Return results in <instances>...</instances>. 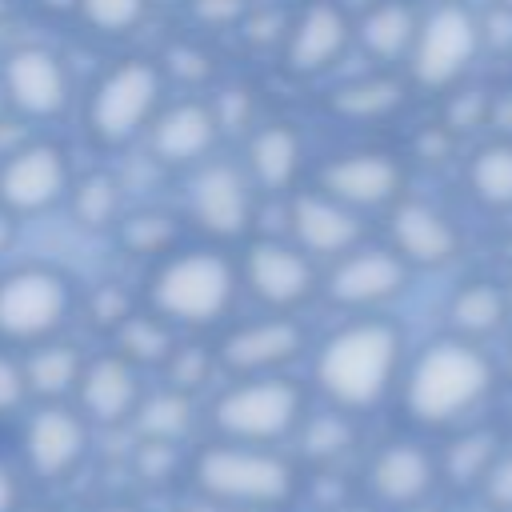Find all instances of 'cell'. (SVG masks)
Listing matches in <instances>:
<instances>
[{
    "label": "cell",
    "instance_id": "1",
    "mask_svg": "<svg viewBox=\"0 0 512 512\" xmlns=\"http://www.w3.org/2000/svg\"><path fill=\"white\" fill-rule=\"evenodd\" d=\"M400 352H404V340L396 324L376 316L352 320L320 344L312 360V380L332 408L364 412L392 392L400 376Z\"/></svg>",
    "mask_w": 512,
    "mask_h": 512
},
{
    "label": "cell",
    "instance_id": "2",
    "mask_svg": "<svg viewBox=\"0 0 512 512\" xmlns=\"http://www.w3.org/2000/svg\"><path fill=\"white\" fill-rule=\"evenodd\" d=\"M492 392V360L476 340H432L404 372V412L424 428H444L468 416Z\"/></svg>",
    "mask_w": 512,
    "mask_h": 512
},
{
    "label": "cell",
    "instance_id": "3",
    "mask_svg": "<svg viewBox=\"0 0 512 512\" xmlns=\"http://www.w3.org/2000/svg\"><path fill=\"white\" fill-rule=\"evenodd\" d=\"M240 272L216 248L168 252L148 280V308L172 328H208L220 324L236 300Z\"/></svg>",
    "mask_w": 512,
    "mask_h": 512
},
{
    "label": "cell",
    "instance_id": "4",
    "mask_svg": "<svg viewBox=\"0 0 512 512\" xmlns=\"http://www.w3.org/2000/svg\"><path fill=\"white\" fill-rule=\"evenodd\" d=\"M192 484L200 496L224 508H276L296 492V464L260 444L216 440L196 452Z\"/></svg>",
    "mask_w": 512,
    "mask_h": 512
},
{
    "label": "cell",
    "instance_id": "5",
    "mask_svg": "<svg viewBox=\"0 0 512 512\" xmlns=\"http://www.w3.org/2000/svg\"><path fill=\"white\" fill-rule=\"evenodd\" d=\"M304 420V392L284 372L272 376H236L212 400V428L220 440L272 448L288 440Z\"/></svg>",
    "mask_w": 512,
    "mask_h": 512
},
{
    "label": "cell",
    "instance_id": "6",
    "mask_svg": "<svg viewBox=\"0 0 512 512\" xmlns=\"http://www.w3.org/2000/svg\"><path fill=\"white\" fill-rule=\"evenodd\" d=\"M72 284L48 264H24L0 276V340L44 344L72 316Z\"/></svg>",
    "mask_w": 512,
    "mask_h": 512
},
{
    "label": "cell",
    "instance_id": "7",
    "mask_svg": "<svg viewBox=\"0 0 512 512\" xmlns=\"http://www.w3.org/2000/svg\"><path fill=\"white\" fill-rule=\"evenodd\" d=\"M160 96L164 76L152 60H120L88 96V132L108 148L136 140L160 112Z\"/></svg>",
    "mask_w": 512,
    "mask_h": 512
},
{
    "label": "cell",
    "instance_id": "8",
    "mask_svg": "<svg viewBox=\"0 0 512 512\" xmlns=\"http://www.w3.org/2000/svg\"><path fill=\"white\" fill-rule=\"evenodd\" d=\"M480 44L484 40H480L476 12L444 0L420 16L412 48H408V72L420 88H448L468 72Z\"/></svg>",
    "mask_w": 512,
    "mask_h": 512
},
{
    "label": "cell",
    "instance_id": "9",
    "mask_svg": "<svg viewBox=\"0 0 512 512\" xmlns=\"http://www.w3.org/2000/svg\"><path fill=\"white\" fill-rule=\"evenodd\" d=\"M84 452H88V420L76 408H68L64 400H40V408L28 412L20 432V456L36 480L72 476Z\"/></svg>",
    "mask_w": 512,
    "mask_h": 512
},
{
    "label": "cell",
    "instance_id": "10",
    "mask_svg": "<svg viewBox=\"0 0 512 512\" xmlns=\"http://www.w3.org/2000/svg\"><path fill=\"white\" fill-rule=\"evenodd\" d=\"M72 188L68 156L56 144H20L0 160V208L36 216L56 208Z\"/></svg>",
    "mask_w": 512,
    "mask_h": 512
},
{
    "label": "cell",
    "instance_id": "11",
    "mask_svg": "<svg viewBox=\"0 0 512 512\" xmlns=\"http://www.w3.org/2000/svg\"><path fill=\"white\" fill-rule=\"evenodd\" d=\"M240 284L272 312H288L316 292L320 276H316V260L304 256L296 244L256 240L240 260Z\"/></svg>",
    "mask_w": 512,
    "mask_h": 512
},
{
    "label": "cell",
    "instance_id": "12",
    "mask_svg": "<svg viewBox=\"0 0 512 512\" xmlns=\"http://www.w3.org/2000/svg\"><path fill=\"white\" fill-rule=\"evenodd\" d=\"M188 208H192V220L216 236V240H232L240 232L252 228V216H256V184L248 180L244 168L236 164H224V160H212L204 164L192 184H188Z\"/></svg>",
    "mask_w": 512,
    "mask_h": 512
},
{
    "label": "cell",
    "instance_id": "13",
    "mask_svg": "<svg viewBox=\"0 0 512 512\" xmlns=\"http://www.w3.org/2000/svg\"><path fill=\"white\" fill-rule=\"evenodd\" d=\"M400 188H404V168L396 164V156L376 152V148L332 156L320 168V192L348 204L352 212L388 208L400 200Z\"/></svg>",
    "mask_w": 512,
    "mask_h": 512
},
{
    "label": "cell",
    "instance_id": "14",
    "mask_svg": "<svg viewBox=\"0 0 512 512\" xmlns=\"http://www.w3.org/2000/svg\"><path fill=\"white\" fill-rule=\"evenodd\" d=\"M0 84H4V100L32 120H52L72 100L68 68L48 48H16L0 68Z\"/></svg>",
    "mask_w": 512,
    "mask_h": 512
},
{
    "label": "cell",
    "instance_id": "15",
    "mask_svg": "<svg viewBox=\"0 0 512 512\" xmlns=\"http://www.w3.org/2000/svg\"><path fill=\"white\" fill-rule=\"evenodd\" d=\"M288 232L292 244L312 260H340L344 252L360 248L364 220L348 204L332 200L328 192H296L288 204Z\"/></svg>",
    "mask_w": 512,
    "mask_h": 512
},
{
    "label": "cell",
    "instance_id": "16",
    "mask_svg": "<svg viewBox=\"0 0 512 512\" xmlns=\"http://www.w3.org/2000/svg\"><path fill=\"white\" fill-rule=\"evenodd\" d=\"M404 284H408V264L392 248H352L332 264L324 292L332 304L360 312L396 300Z\"/></svg>",
    "mask_w": 512,
    "mask_h": 512
},
{
    "label": "cell",
    "instance_id": "17",
    "mask_svg": "<svg viewBox=\"0 0 512 512\" xmlns=\"http://www.w3.org/2000/svg\"><path fill=\"white\" fill-rule=\"evenodd\" d=\"M300 352H304V328L296 320L260 316V320L232 328L220 340L216 360L232 376H272V372H284Z\"/></svg>",
    "mask_w": 512,
    "mask_h": 512
},
{
    "label": "cell",
    "instance_id": "18",
    "mask_svg": "<svg viewBox=\"0 0 512 512\" xmlns=\"http://www.w3.org/2000/svg\"><path fill=\"white\" fill-rule=\"evenodd\" d=\"M436 480H440L436 456L416 440L380 444L368 460V472H364V484H368L372 500L384 504V508H412V504L428 500Z\"/></svg>",
    "mask_w": 512,
    "mask_h": 512
},
{
    "label": "cell",
    "instance_id": "19",
    "mask_svg": "<svg viewBox=\"0 0 512 512\" xmlns=\"http://www.w3.org/2000/svg\"><path fill=\"white\" fill-rule=\"evenodd\" d=\"M72 396H76V412L88 424H128L144 396L140 368L132 360H124L120 352L84 360V372H80Z\"/></svg>",
    "mask_w": 512,
    "mask_h": 512
},
{
    "label": "cell",
    "instance_id": "20",
    "mask_svg": "<svg viewBox=\"0 0 512 512\" xmlns=\"http://www.w3.org/2000/svg\"><path fill=\"white\" fill-rule=\"evenodd\" d=\"M144 132H148L152 156L160 164H172V168L200 164L220 140L216 112L204 100H180V104H168V108L160 104V112L152 116V124Z\"/></svg>",
    "mask_w": 512,
    "mask_h": 512
},
{
    "label": "cell",
    "instance_id": "21",
    "mask_svg": "<svg viewBox=\"0 0 512 512\" xmlns=\"http://www.w3.org/2000/svg\"><path fill=\"white\" fill-rule=\"evenodd\" d=\"M388 236H392V252L416 268H444L460 252L456 224L424 200H396L388 216Z\"/></svg>",
    "mask_w": 512,
    "mask_h": 512
},
{
    "label": "cell",
    "instance_id": "22",
    "mask_svg": "<svg viewBox=\"0 0 512 512\" xmlns=\"http://www.w3.org/2000/svg\"><path fill=\"white\" fill-rule=\"evenodd\" d=\"M348 44H352V20L336 4L316 0L292 20L288 40H284V60L292 72L316 76V72L332 68Z\"/></svg>",
    "mask_w": 512,
    "mask_h": 512
},
{
    "label": "cell",
    "instance_id": "23",
    "mask_svg": "<svg viewBox=\"0 0 512 512\" xmlns=\"http://www.w3.org/2000/svg\"><path fill=\"white\" fill-rule=\"evenodd\" d=\"M304 164V140L292 124H264L248 140V180L264 192H288Z\"/></svg>",
    "mask_w": 512,
    "mask_h": 512
},
{
    "label": "cell",
    "instance_id": "24",
    "mask_svg": "<svg viewBox=\"0 0 512 512\" xmlns=\"http://www.w3.org/2000/svg\"><path fill=\"white\" fill-rule=\"evenodd\" d=\"M416 8L412 4H400V0H384L376 8H368L360 16V24L352 28V36L360 40V48L372 56V60H400L408 56L412 48V36H416Z\"/></svg>",
    "mask_w": 512,
    "mask_h": 512
},
{
    "label": "cell",
    "instance_id": "25",
    "mask_svg": "<svg viewBox=\"0 0 512 512\" xmlns=\"http://www.w3.org/2000/svg\"><path fill=\"white\" fill-rule=\"evenodd\" d=\"M24 364V380H28V396L36 400H64L76 392V380L84 372V356L72 344H60L56 336L44 344H32Z\"/></svg>",
    "mask_w": 512,
    "mask_h": 512
},
{
    "label": "cell",
    "instance_id": "26",
    "mask_svg": "<svg viewBox=\"0 0 512 512\" xmlns=\"http://www.w3.org/2000/svg\"><path fill=\"white\" fill-rule=\"evenodd\" d=\"M504 316H508V296L492 280L460 284L456 296L448 300V320L460 340H480V336L496 332L504 324Z\"/></svg>",
    "mask_w": 512,
    "mask_h": 512
},
{
    "label": "cell",
    "instance_id": "27",
    "mask_svg": "<svg viewBox=\"0 0 512 512\" xmlns=\"http://www.w3.org/2000/svg\"><path fill=\"white\" fill-rule=\"evenodd\" d=\"M140 440H184L188 428L196 424V404L188 392L180 388H160V392H144L140 404H136V416H132Z\"/></svg>",
    "mask_w": 512,
    "mask_h": 512
},
{
    "label": "cell",
    "instance_id": "28",
    "mask_svg": "<svg viewBox=\"0 0 512 512\" xmlns=\"http://www.w3.org/2000/svg\"><path fill=\"white\" fill-rule=\"evenodd\" d=\"M500 452H504V448H500V436H496L492 428H468V432H460V436L448 440V448H444V456L436 460V468H440V476H444L448 484H456V488H480L484 472L492 468V460H496Z\"/></svg>",
    "mask_w": 512,
    "mask_h": 512
},
{
    "label": "cell",
    "instance_id": "29",
    "mask_svg": "<svg viewBox=\"0 0 512 512\" xmlns=\"http://www.w3.org/2000/svg\"><path fill=\"white\" fill-rule=\"evenodd\" d=\"M112 332H116V352L124 360H132L136 368H160L168 360V352L176 348L172 324L160 320L156 312H132Z\"/></svg>",
    "mask_w": 512,
    "mask_h": 512
},
{
    "label": "cell",
    "instance_id": "30",
    "mask_svg": "<svg viewBox=\"0 0 512 512\" xmlns=\"http://www.w3.org/2000/svg\"><path fill=\"white\" fill-rule=\"evenodd\" d=\"M468 188L492 212L512 208V140H496V144H484V148L472 152Z\"/></svg>",
    "mask_w": 512,
    "mask_h": 512
},
{
    "label": "cell",
    "instance_id": "31",
    "mask_svg": "<svg viewBox=\"0 0 512 512\" xmlns=\"http://www.w3.org/2000/svg\"><path fill=\"white\" fill-rule=\"evenodd\" d=\"M68 204H72V216L80 228H88V232L112 228L120 216V184L108 172H88L80 184L68 188Z\"/></svg>",
    "mask_w": 512,
    "mask_h": 512
},
{
    "label": "cell",
    "instance_id": "32",
    "mask_svg": "<svg viewBox=\"0 0 512 512\" xmlns=\"http://www.w3.org/2000/svg\"><path fill=\"white\" fill-rule=\"evenodd\" d=\"M296 432H300V452H304V460H312V464H332V460L344 456V452L352 448V440H356L352 420H348V412H340V408L304 416Z\"/></svg>",
    "mask_w": 512,
    "mask_h": 512
},
{
    "label": "cell",
    "instance_id": "33",
    "mask_svg": "<svg viewBox=\"0 0 512 512\" xmlns=\"http://www.w3.org/2000/svg\"><path fill=\"white\" fill-rule=\"evenodd\" d=\"M400 104V84L396 80H384V76H372V80H352L344 88L332 92V108L340 116H352V120H376L384 112H392Z\"/></svg>",
    "mask_w": 512,
    "mask_h": 512
},
{
    "label": "cell",
    "instance_id": "34",
    "mask_svg": "<svg viewBox=\"0 0 512 512\" xmlns=\"http://www.w3.org/2000/svg\"><path fill=\"white\" fill-rule=\"evenodd\" d=\"M120 240L136 256H168L176 244V220L164 212H136L120 224Z\"/></svg>",
    "mask_w": 512,
    "mask_h": 512
},
{
    "label": "cell",
    "instance_id": "35",
    "mask_svg": "<svg viewBox=\"0 0 512 512\" xmlns=\"http://www.w3.org/2000/svg\"><path fill=\"white\" fill-rule=\"evenodd\" d=\"M76 12L84 16L88 28L104 36H124L144 20L148 0H76Z\"/></svg>",
    "mask_w": 512,
    "mask_h": 512
},
{
    "label": "cell",
    "instance_id": "36",
    "mask_svg": "<svg viewBox=\"0 0 512 512\" xmlns=\"http://www.w3.org/2000/svg\"><path fill=\"white\" fill-rule=\"evenodd\" d=\"M212 360H216V356H212L208 348H200V344H176L160 368H164L168 388H180V392L192 396V392L212 376Z\"/></svg>",
    "mask_w": 512,
    "mask_h": 512
},
{
    "label": "cell",
    "instance_id": "37",
    "mask_svg": "<svg viewBox=\"0 0 512 512\" xmlns=\"http://www.w3.org/2000/svg\"><path fill=\"white\" fill-rule=\"evenodd\" d=\"M176 460H180V452L168 440H140V448H136V472L152 484H164L176 472Z\"/></svg>",
    "mask_w": 512,
    "mask_h": 512
},
{
    "label": "cell",
    "instance_id": "38",
    "mask_svg": "<svg viewBox=\"0 0 512 512\" xmlns=\"http://www.w3.org/2000/svg\"><path fill=\"white\" fill-rule=\"evenodd\" d=\"M28 404V380H24V364L8 352H0V416H12Z\"/></svg>",
    "mask_w": 512,
    "mask_h": 512
},
{
    "label": "cell",
    "instance_id": "39",
    "mask_svg": "<svg viewBox=\"0 0 512 512\" xmlns=\"http://www.w3.org/2000/svg\"><path fill=\"white\" fill-rule=\"evenodd\" d=\"M480 492L496 512H512V452H500L492 460V468L480 480Z\"/></svg>",
    "mask_w": 512,
    "mask_h": 512
},
{
    "label": "cell",
    "instance_id": "40",
    "mask_svg": "<svg viewBox=\"0 0 512 512\" xmlns=\"http://www.w3.org/2000/svg\"><path fill=\"white\" fill-rule=\"evenodd\" d=\"M88 312H92V320H96V324L116 328L120 320H128V316H132V300H128L116 284H104V288H96V292H92Z\"/></svg>",
    "mask_w": 512,
    "mask_h": 512
},
{
    "label": "cell",
    "instance_id": "41",
    "mask_svg": "<svg viewBox=\"0 0 512 512\" xmlns=\"http://www.w3.org/2000/svg\"><path fill=\"white\" fill-rule=\"evenodd\" d=\"M16 504H20V480H16V472L0 460V512H16Z\"/></svg>",
    "mask_w": 512,
    "mask_h": 512
},
{
    "label": "cell",
    "instance_id": "42",
    "mask_svg": "<svg viewBox=\"0 0 512 512\" xmlns=\"http://www.w3.org/2000/svg\"><path fill=\"white\" fill-rule=\"evenodd\" d=\"M12 240H16V216L0 208V260L8 256V248H12Z\"/></svg>",
    "mask_w": 512,
    "mask_h": 512
},
{
    "label": "cell",
    "instance_id": "43",
    "mask_svg": "<svg viewBox=\"0 0 512 512\" xmlns=\"http://www.w3.org/2000/svg\"><path fill=\"white\" fill-rule=\"evenodd\" d=\"M176 512H228L224 504H216V500H208V496H200V500H188V504H180Z\"/></svg>",
    "mask_w": 512,
    "mask_h": 512
},
{
    "label": "cell",
    "instance_id": "44",
    "mask_svg": "<svg viewBox=\"0 0 512 512\" xmlns=\"http://www.w3.org/2000/svg\"><path fill=\"white\" fill-rule=\"evenodd\" d=\"M48 12H76V0H40Z\"/></svg>",
    "mask_w": 512,
    "mask_h": 512
},
{
    "label": "cell",
    "instance_id": "45",
    "mask_svg": "<svg viewBox=\"0 0 512 512\" xmlns=\"http://www.w3.org/2000/svg\"><path fill=\"white\" fill-rule=\"evenodd\" d=\"M96 512H136V508H96Z\"/></svg>",
    "mask_w": 512,
    "mask_h": 512
},
{
    "label": "cell",
    "instance_id": "46",
    "mask_svg": "<svg viewBox=\"0 0 512 512\" xmlns=\"http://www.w3.org/2000/svg\"><path fill=\"white\" fill-rule=\"evenodd\" d=\"M4 104H8V100H4V84H0V108H4Z\"/></svg>",
    "mask_w": 512,
    "mask_h": 512
},
{
    "label": "cell",
    "instance_id": "47",
    "mask_svg": "<svg viewBox=\"0 0 512 512\" xmlns=\"http://www.w3.org/2000/svg\"><path fill=\"white\" fill-rule=\"evenodd\" d=\"M500 4H504V8H508V12H512V0H500Z\"/></svg>",
    "mask_w": 512,
    "mask_h": 512
},
{
    "label": "cell",
    "instance_id": "48",
    "mask_svg": "<svg viewBox=\"0 0 512 512\" xmlns=\"http://www.w3.org/2000/svg\"><path fill=\"white\" fill-rule=\"evenodd\" d=\"M164 4H172V0H164Z\"/></svg>",
    "mask_w": 512,
    "mask_h": 512
}]
</instances>
